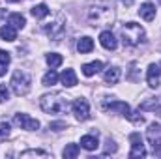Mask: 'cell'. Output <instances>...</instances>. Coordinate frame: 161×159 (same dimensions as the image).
Segmentation results:
<instances>
[{
	"mask_svg": "<svg viewBox=\"0 0 161 159\" xmlns=\"http://www.w3.org/2000/svg\"><path fill=\"white\" fill-rule=\"evenodd\" d=\"M40 105L47 114H60L68 111V99L62 94H45L40 99Z\"/></svg>",
	"mask_w": 161,
	"mask_h": 159,
	"instance_id": "cell-1",
	"label": "cell"
},
{
	"mask_svg": "<svg viewBox=\"0 0 161 159\" xmlns=\"http://www.w3.org/2000/svg\"><path fill=\"white\" fill-rule=\"evenodd\" d=\"M122 41L127 47H137L144 41V28L137 23H127L122 28Z\"/></svg>",
	"mask_w": 161,
	"mask_h": 159,
	"instance_id": "cell-2",
	"label": "cell"
},
{
	"mask_svg": "<svg viewBox=\"0 0 161 159\" xmlns=\"http://www.w3.org/2000/svg\"><path fill=\"white\" fill-rule=\"evenodd\" d=\"M30 75L26 73V71H23V69H17L15 73H13V77H11V88H13V92L17 94V96H25V94H28V90H30Z\"/></svg>",
	"mask_w": 161,
	"mask_h": 159,
	"instance_id": "cell-3",
	"label": "cell"
},
{
	"mask_svg": "<svg viewBox=\"0 0 161 159\" xmlns=\"http://www.w3.org/2000/svg\"><path fill=\"white\" fill-rule=\"evenodd\" d=\"M88 17L96 25H109L113 19V9L109 6H92L88 11Z\"/></svg>",
	"mask_w": 161,
	"mask_h": 159,
	"instance_id": "cell-4",
	"label": "cell"
},
{
	"mask_svg": "<svg viewBox=\"0 0 161 159\" xmlns=\"http://www.w3.org/2000/svg\"><path fill=\"white\" fill-rule=\"evenodd\" d=\"M129 142H131V152H129V157H144L146 156V148L142 144V137L141 133H131L129 135Z\"/></svg>",
	"mask_w": 161,
	"mask_h": 159,
	"instance_id": "cell-5",
	"label": "cell"
},
{
	"mask_svg": "<svg viewBox=\"0 0 161 159\" xmlns=\"http://www.w3.org/2000/svg\"><path fill=\"white\" fill-rule=\"evenodd\" d=\"M71 111H73L75 118L80 120V122H84V120L90 118V105H88V101H86L84 97H77V99L73 101Z\"/></svg>",
	"mask_w": 161,
	"mask_h": 159,
	"instance_id": "cell-6",
	"label": "cell"
},
{
	"mask_svg": "<svg viewBox=\"0 0 161 159\" xmlns=\"http://www.w3.org/2000/svg\"><path fill=\"white\" fill-rule=\"evenodd\" d=\"M13 122H15L21 129H28V131L40 129V122H38L36 118H32V116H28V114H25V112L15 114V116H13Z\"/></svg>",
	"mask_w": 161,
	"mask_h": 159,
	"instance_id": "cell-7",
	"label": "cell"
},
{
	"mask_svg": "<svg viewBox=\"0 0 161 159\" xmlns=\"http://www.w3.org/2000/svg\"><path fill=\"white\" fill-rule=\"evenodd\" d=\"M159 79H161V68L159 64H150L148 71H146V82L150 88H158L159 86Z\"/></svg>",
	"mask_w": 161,
	"mask_h": 159,
	"instance_id": "cell-8",
	"label": "cell"
},
{
	"mask_svg": "<svg viewBox=\"0 0 161 159\" xmlns=\"http://www.w3.org/2000/svg\"><path fill=\"white\" fill-rule=\"evenodd\" d=\"M103 109L105 111H113V112H120L122 116H129L131 114V109H129V105L125 103V101H111V103H103Z\"/></svg>",
	"mask_w": 161,
	"mask_h": 159,
	"instance_id": "cell-9",
	"label": "cell"
},
{
	"mask_svg": "<svg viewBox=\"0 0 161 159\" xmlns=\"http://www.w3.org/2000/svg\"><path fill=\"white\" fill-rule=\"evenodd\" d=\"M99 43H101V47H105L107 51H114V49L118 47V41L114 38V34L109 32V30H105V32L99 34Z\"/></svg>",
	"mask_w": 161,
	"mask_h": 159,
	"instance_id": "cell-10",
	"label": "cell"
},
{
	"mask_svg": "<svg viewBox=\"0 0 161 159\" xmlns=\"http://www.w3.org/2000/svg\"><path fill=\"white\" fill-rule=\"evenodd\" d=\"M139 111H152V112H161V96L159 97H150L141 103Z\"/></svg>",
	"mask_w": 161,
	"mask_h": 159,
	"instance_id": "cell-11",
	"label": "cell"
},
{
	"mask_svg": "<svg viewBox=\"0 0 161 159\" xmlns=\"http://www.w3.org/2000/svg\"><path fill=\"white\" fill-rule=\"evenodd\" d=\"M139 15H141L144 21H154V19H156V6H154L152 2H144V4H141Z\"/></svg>",
	"mask_w": 161,
	"mask_h": 159,
	"instance_id": "cell-12",
	"label": "cell"
},
{
	"mask_svg": "<svg viewBox=\"0 0 161 159\" xmlns=\"http://www.w3.org/2000/svg\"><path fill=\"white\" fill-rule=\"evenodd\" d=\"M80 146H82L84 150H88V152H94V150H97V146H99L97 135H84V137L80 139Z\"/></svg>",
	"mask_w": 161,
	"mask_h": 159,
	"instance_id": "cell-13",
	"label": "cell"
},
{
	"mask_svg": "<svg viewBox=\"0 0 161 159\" xmlns=\"http://www.w3.org/2000/svg\"><path fill=\"white\" fill-rule=\"evenodd\" d=\"M101 69H103V62L96 60V62H90V64H84L82 66V75L84 77H92V75H96Z\"/></svg>",
	"mask_w": 161,
	"mask_h": 159,
	"instance_id": "cell-14",
	"label": "cell"
},
{
	"mask_svg": "<svg viewBox=\"0 0 161 159\" xmlns=\"http://www.w3.org/2000/svg\"><path fill=\"white\" fill-rule=\"evenodd\" d=\"M60 80H62V84H64L66 88H73V86L77 84V75H75L73 69H66V71L60 75Z\"/></svg>",
	"mask_w": 161,
	"mask_h": 159,
	"instance_id": "cell-15",
	"label": "cell"
},
{
	"mask_svg": "<svg viewBox=\"0 0 161 159\" xmlns=\"http://www.w3.org/2000/svg\"><path fill=\"white\" fill-rule=\"evenodd\" d=\"M8 25H11L15 30H21V28H25V25H26V19H25L21 13H11V15L8 17Z\"/></svg>",
	"mask_w": 161,
	"mask_h": 159,
	"instance_id": "cell-16",
	"label": "cell"
},
{
	"mask_svg": "<svg viewBox=\"0 0 161 159\" xmlns=\"http://www.w3.org/2000/svg\"><path fill=\"white\" fill-rule=\"evenodd\" d=\"M103 79L107 84H116L118 80H120V69L116 68V66H113V68H109L107 71H105V75H103Z\"/></svg>",
	"mask_w": 161,
	"mask_h": 159,
	"instance_id": "cell-17",
	"label": "cell"
},
{
	"mask_svg": "<svg viewBox=\"0 0 161 159\" xmlns=\"http://www.w3.org/2000/svg\"><path fill=\"white\" fill-rule=\"evenodd\" d=\"M0 38L4 41H15L17 40V30L11 25H6V26L0 28Z\"/></svg>",
	"mask_w": 161,
	"mask_h": 159,
	"instance_id": "cell-18",
	"label": "cell"
},
{
	"mask_svg": "<svg viewBox=\"0 0 161 159\" xmlns=\"http://www.w3.org/2000/svg\"><path fill=\"white\" fill-rule=\"evenodd\" d=\"M92 49H94V41H92V38H88V36L80 38L79 43H77V51H79L80 54H84V52H92Z\"/></svg>",
	"mask_w": 161,
	"mask_h": 159,
	"instance_id": "cell-19",
	"label": "cell"
},
{
	"mask_svg": "<svg viewBox=\"0 0 161 159\" xmlns=\"http://www.w3.org/2000/svg\"><path fill=\"white\" fill-rule=\"evenodd\" d=\"M45 60H47V64L51 66V69H54V68L62 66V62H64L62 54H58V52H49V54L45 56Z\"/></svg>",
	"mask_w": 161,
	"mask_h": 159,
	"instance_id": "cell-20",
	"label": "cell"
},
{
	"mask_svg": "<svg viewBox=\"0 0 161 159\" xmlns=\"http://www.w3.org/2000/svg\"><path fill=\"white\" fill-rule=\"evenodd\" d=\"M9 62H11V56H9V52L0 49V77H2V75H6V68L9 66Z\"/></svg>",
	"mask_w": 161,
	"mask_h": 159,
	"instance_id": "cell-21",
	"label": "cell"
},
{
	"mask_svg": "<svg viewBox=\"0 0 161 159\" xmlns=\"http://www.w3.org/2000/svg\"><path fill=\"white\" fill-rule=\"evenodd\" d=\"M30 13H32L36 19H45V17L49 15V8H47L45 4H40V6H34V8L30 9Z\"/></svg>",
	"mask_w": 161,
	"mask_h": 159,
	"instance_id": "cell-22",
	"label": "cell"
},
{
	"mask_svg": "<svg viewBox=\"0 0 161 159\" xmlns=\"http://www.w3.org/2000/svg\"><path fill=\"white\" fill-rule=\"evenodd\" d=\"M148 140L152 144L154 156H161V137H154V133H148Z\"/></svg>",
	"mask_w": 161,
	"mask_h": 159,
	"instance_id": "cell-23",
	"label": "cell"
},
{
	"mask_svg": "<svg viewBox=\"0 0 161 159\" xmlns=\"http://www.w3.org/2000/svg\"><path fill=\"white\" fill-rule=\"evenodd\" d=\"M79 146H77V144H68V146H66V148H64V152H62V156H64V157L66 159H73V157H77V156H79Z\"/></svg>",
	"mask_w": 161,
	"mask_h": 159,
	"instance_id": "cell-24",
	"label": "cell"
},
{
	"mask_svg": "<svg viewBox=\"0 0 161 159\" xmlns=\"http://www.w3.org/2000/svg\"><path fill=\"white\" fill-rule=\"evenodd\" d=\"M58 79H60L58 73H56L54 69H51V71H47V73L43 75V84H45V86H53V84L58 82Z\"/></svg>",
	"mask_w": 161,
	"mask_h": 159,
	"instance_id": "cell-25",
	"label": "cell"
},
{
	"mask_svg": "<svg viewBox=\"0 0 161 159\" xmlns=\"http://www.w3.org/2000/svg\"><path fill=\"white\" fill-rule=\"evenodd\" d=\"M62 30V25L60 23H53V26H45V32L49 34V36H54L56 32H60Z\"/></svg>",
	"mask_w": 161,
	"mask_h": 159,
	"instance_id": "cell-26",
	"label": "cell"
},
{
	"mask_svg": "<svg viewBox=\"0 0 161 159\" xmlns=\"http://www.w3.org/2000/svg\"><path fill=\"white\" fill-rule=\"evenodd\" d=\"M9 133H11L9 123H8V122H0V137H2V139H4V137H9Z\"/></svg>",
	"mask_w": 161,
	"mask_h": 159,
	"instance_id": "cell-27",
	"label": "cell"
},
{
	"mask_svg": "<svg viewBox=\"0 0 161 159\" xmlns=\"http://www.w3.org/2000/svg\"><path fill=\"white\" fill-rule=\"evenodd\" d=\"M8 99H9V90L6 84H0V103H4Z\"/></svg>",
	"mask_w": 161,
	"mask_h": 159,
	"instance_id": "cell-28",
	"label": "cell"
},
{
	"mask_svg": "<svg viewBox=\"0 0 161 159\" xmlns=\"http://www.w3.org/2000/svg\"><path fill=\"white\" fill-rule=\"evenodd\" d=\"M118 150V146L111 140V139H107V148H105V154H114Z\"/></svg>",
	"mask_w": 161,
	"mask_h": 159,
	"instance_id": "cell-29",
	"label": "cell"
},
{
	"mask_svg": "<svg viewBox=\"0 0 161 159\" xmlns=\"http://www.w3.org/2000/svg\"><path fill=\"white\" fill-rule=\"evenodd\" d=\"M49 127L54 129V131H60V129H66V122H53Z\"/></svg>",
	"mask_w": 161,
	"mask_h": 159,
	"instance_id": "cell-30",
	"label": "cell"
},
{
	"mask_svg": "<svg viewBox=\"0 0 161 159\" xmlns=\"http://www.w3.org/2000/svg\"><path fill=\"white\" fill-rule=\"evenodd\" d=\"M23 157H28V156H45L47 157V152H40V150H30V152H25V154H21Z\"/></svg>",
	"mask_w": 161,
	"mask_h": 159,
	"instance_id": "cell-31",
	"label": "cell"
},
{
	"mask_svg": "<svg viewBox=\"0 0 161 159\" xmlns=\"http://www.w3.org/2000/svg\"><path fill=\"white\" fill-rule=\"evenodd\" d=\"M122 4H125V6H131L133 4V0H120Z\"/></svg>",
	"mask_w": 161,
	"mask_h": 159,
	"instance_id": "cell-32",
	"label": "cell"
},
{
	"mask_svg": "<svg viewBox=\"0 0 161 159\" xmlns=\"http://www.w3.org/2000/svg\"><path fill=\"white\" fill-rule=\"evenodd\" d=\"M6 2H21V0H6Z\"/></svg>",
	"mask_w": 161,
	"mask_h": 159,
	"instance_id": "cell-33",
	"label": "cell"
}]
</instances>
